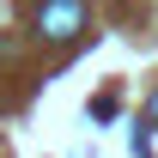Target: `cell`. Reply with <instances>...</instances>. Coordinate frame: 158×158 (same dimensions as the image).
Masks as SVG:
<instances>
[{"instance_id": "1", "label": "cell", "mask_w": 158, "mask_h": 158, "mask_svg": "<svg viewBox=\"0 0 158 158\" xmlns=\"http://www.w3.org/2000/svg\"><path fill=\"white\" fill-rule=\"evenodd\" d=\"M37 31L49 43H73L85 31V0H43L37 6Z\"/></svg>"}, {"instance_id": "2", "label": "cell", "mask_w": 158, "mask_h": 158, "mask_svg": "<svg viewBox=\"0 0 158 158\" xmlns=\"http://www.w3.org/2000/svg\"><path fill=\"white\" fill-rule=\"evenodd\" d=\"M146 116H152V122H158V91H152V110H146Z\"/></svg>"}]
</instances>
